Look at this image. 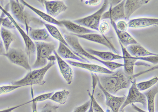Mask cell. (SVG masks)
Masks as SVG:
<instances>
[{"instance_id":"35","label":"cell","mask_w":158,"mask_h":112,"mask_svg":"<svg viewBox=\"0 0 158 112\" xmlns=\"http://www.w3.org/2000/svg\"><path fill=\"white\" fill-rule=\"evenodd\" d=\"M90 103H91V100H89L88 101L86 102L85 104L83 105L79 106L76 107L74 110L73 112H86L87 110H88L90 107Z\"/></svg>"},{"instance_id":"14","label":"cell","mask_w":158,"mask_h":112,"mask_svg":"<svg viewBox=\"0 0 158 112\" xmlns=\"http://www.w3.org/2000/svg\"><path fill=\"white\" fill-rule=\"evenodd\" d=\"M40 2H43L47 14L52 18L58 16L68 9V6L61 1H40Z\"/></svg>"},{"instance_id":"44","label":"cell","mask_w":158,"mask_h":112,"mask_svg":"<svg viewBox=\"0 0 158 112\" xmlns=\"http://www.w3.org/2000/svg\"><path fill=\"white\" fill-rule=\"evenodd\" d=\"M4 15H6L4 14L3 12H2V14H1V15L0 16V31H1V26H2V18H3Z\"/></svg>"},{"instance_id":"2","label":"cell","mask_w":158,"mask_h":112,"mask_svg":"<svg viewBox=\"0 0 158 112\" xmlns=\"http://www.w3.org/2000/svg\"><path fill=\"white\" fill-rule=\"evenodd\" d=\"M64 38L66 41L67 43L70 47L72 48L74 52L76 53L79 58L85 60L86 62H90L89 60L92 61L97 62L108 67V69L112 71L119 69L120 67H123V64L119 63L114 62L103 61L99 59V58L91 54L86 51V50L83 48L79 42L78 38L74 36V35L64 34Z\"/></svg>"},{"instance_id":"31","label":"cell","mask_w":158,"mask_h":112,"mask_svg":"<svg viewBox=\"0 0 158 112\" xmlns=\"http://www.w3.org/2000/svg\"><path fill=\"white\" fill-rule=\"evenodd\" d=\"M54 93V92H52L48 93L41 94V95H40L39 96H36V98H33L34 94H33V89L32 88H31V93H32V99L28 102V103H32V102H36V103H38V102H40L44 101L47 100V99H50L51 96H52Z\"/></svg>"},{"instance_id":"6","label":"cell","mask_w":158,"mask_h":112,"mask_svg":"<svg viewBox=\"0 0 158 112\" xmlns=\"http://www.w3.org/2000/svg\"><path fill=\"white\" fill-rule=\"evenodd\" d=\"M109 4V1H104L101 7L97 11H96L95 13L85 18L74 20L73 22L79 26L98 31V27L100 24L101 17L103 14L106 11Z\"/></svg>"},{"instance_id":"42","label":"cell","mask_w":158,"mask_h":112,"mask_svg":"<svg viewBox=\"0 0 158 112\" xmlns=\"http://www.w3.org/2000/svg\"><path fill=\"white\" fill-rule=\"evenodd\" d=\"M32 112H38V110H37V103H36V102H32Z\"/></svg>"},{"instance_id":"16","label":"cell","mask_w":158,"mask_h":112,"mask_svg":"<svg viewBox=\"0 0 158 112\" xmlns=\"http://www.w3.org/2000/svg\"><path fill=\"white\" fill-rule=\"evenodd\" d=\"M68 63L69 65L73 66L74 67H78L81 69H85L86 70H89L92 72L99 74H111L113 71L110 70L106 67H103L100 65L92 64L85 63L82 62H77L73 61L71 60H68Z\"/></svg>"},{"instance_id":"24","label":"cell","mask_w":158,"mask_h":112,"mask_svg":"<svg viewBox=\"0 0 158 112\" xmlns=\"http://www.w3.org/2000/svg\"><path fill=\"white\" fill-rule=\"evenodd\" d=\"M56 52L59 55V56L62 59L74 60L82 63H83V62H85V60L77 56L72 50H71L69 47H67V46L60 42L59 46Z\"/></svg>"},{"instance_id":"3","label":"cell","mask_w":158,"mask_h":112,"mask_svg":"<svg viewBox=\"0 0 158 112\" xmlns=\"http://www.w3.org/2000/svg\"><path fill=\"white\" fill-rule=\"evenodd\" d=\"M55 62H49L44 67L30 70L21 80L13 82V85L16 86H32L33 85H43L46 83L44 78L47 72L54 66Z\"/></svg>"},{"instance_id":"13","label":"cell","mask_w":158,"mask_h":112,"mask_svg":"<svg viewBox=\"0 0 158 112\" xmlns=\"http://www.w3.org/2000/svg\"><path fill=\"white\" fill-rule=\"evenodd\" d=\"M126 1H121V2L114 6H110L108 11L105 12L101 17V20L110 19L116 22L121 19H124V6Z\"/></svg>"},{"instance_id":"32","label":"cell","mask_w":158,"mask_h":112,"mask_svg":"<svg viewBox=\"0 0 158 112\" xmlns=\"http://www.w3.org/2000/svg\"><path fill=\"white\" fill-rule=\"evenodd\" d=\"M25 86H16V85H4L0 86V95L5 94L11 92L16 89Z\"/></svg>"},{"instance_id":"27","label":"cell","mask_w":158,"mask_h":112,"mask_svg":"<svg viewBox=\"0 0 158 112\" xmlns=\"http://www.w3.org/2000/svg\"><path fill=\"white\" fill-rule=\"evenodd\" d=\"M158 92V87L155 86L143 93L147 99V104H148V110L149 112H155V98Z\"/></svg>"},{"instance_id":"34","label":"cell","mask_w":158,"mask_h":112,"mask_svg":"<svg viewBox=\"0 0 158 112\" xmlns=\"http://www.w3.org/2000/svg\"><path fill=\"white\" fill-rule=\"evenodd\" d=\"M110 31V26L106 22H102L101 23L98 27V31L101 34L104 35L106 34Z\"/></svg>"},{"instance_id":"30","label":"cell","mask_w":158,"mask_h":112,"mask_svg":"<svg viewBox=\"0 0 158 112\" xmlns=\"http://www.w3.org/2000/svg\"><path fill=\"white\" fill-rule=\"evenodd\" d=\"M158 77H154L150 80L146 81L141 82L138 83H136L137 89L140 90V92L147 90L153 86L155 84L158 83Z\"/></svg>"},{"instance_id":"20","label":"cell","mask_w":158,"mask_h":112,"mask_svg":"<svg viewBox=\"0 0 158 112\" xmlns=\"http://www.w3.org/2000/svg\"><path fill=\"white\" fill-rule=\"evenodd\" d=\"M60 22L62 26H64L68 30L71 32L74 33V34L84 35L94 32L93 30L79 26L77 24L75 23L73 21H71L70 20H61L60 21Z\"/></svg>"},{"instance_id":"18","label":"cell","mask_w":158,"mask_h":112,"mask_svg":"<svg viewBox=\"0 0 158 112\" xmlns=\"http://www.w3.org/2000/svg\"><path fill=\"white\" fill-rule=\"evenodd\" d=\"M127 23L129 28L141 29L158 24V19L157 18H134L129 20Z\"/></svg>"},{"instance_id":"33","label":"cell","mask_w":158,"mask_h":112,"mask_svg":"<svg viewBox=\"0 0 158 112\" xmlns=\"http://www.w3.org/2000/svg\"><path fill=\"white\" fill-rule=\"evenodd\" d=\"M59 108V106L53 105L51 103L48 102L42 108L39 112H58V109Z\"/></svg>"},{"instance_id":"17","label":"cell","mask_w":158,"mask_h":112,"mask_svg":"<svg viewBox=\"0 0 158 112\" xmlns=\"http://www.w3.org/2000/svg\"><path fill=\"white\" fill-rule=\"evenodd\" d=\"M149 0H127L125 1L124 10L126 20H129L130 16L134 12L138 10L142 6L149 3Z\"/></svg>"},{"instance_id":"23","label":"cell","mask_w":158,"mask_h":112,"mask_svg":"<svg viewBox=\"0 0 158 112\" xmlns=\"http://www.w3.org/2000/svg\"><path fill=\"white\" fill-rule=\"evenodd\" d=\"M88 52L96 57H98L99 59L103 61L112 62L114 60H123V57L120 55L115 54L110 52H103L96 51L93 49H88L86 50Z\"/></svg>"},{"instance_id":"11","label":"cell","mask_w":158,"mask_h":112,"mask_svg":"<svg viewBox=\"0 0 158 112\" xmlns=\"http://www.w3.org/2000/svg\"><path fill=\"white\" fill-rule=\"evenodd\" d=\"M10 8L11 11L13 15L16 20L19 22L23 24L25 26V28L27 30V35L29 33L30 26H29L27 16L25 14V12L24 11L25 6L20 3L19 1H10Z\"/></svg>"},{"instance_id":"21","label":"cell","mask_w":158,"mask_h":112,"mask_svg":"<svg viewBox=\"0 0 158 112\" xmlns=\"http://www.w3.org/2000/svg\"><path fill=\"white\" fill-rule=\"evenodd\" d=\"M126 48L130 54L135 58H142L158 55L157 54L148 51L147 50H146L139 43L128 45Z\"/></svg>"},{"instance_id":"12","label":"cell","mask_w":158,"mask_h":112,"mask_svg":"<svg viewBox=\"0 0 158 112\" xmlns=\"http://www.w3.org/2000/svg\"><path fill=\"white\" fill-rule=\"evenodd\" d=\"M74 35V36H77V38H83L85 40H88L91 42H95L97 43L100 44L104 45L105 46L108 47L109 49H111L113 51L114 53L118 54V52L115 49L114 45L112 44L111 42L109 40L106 38V36L102 35L97 34V33H90L84 35Z\"/></svg>"},{"instance_id":"29","label":"cell","mask_w":158,"mask_h":112,"mask_svg":"<svg viewBox=\"0 0 158 112\" xmlns=\"http://www.w3.org/2000/svg\"><path fill=\"white\" fill-rule=\"evenodd\" d=\"M69 94L70 91L66 89H64L63 90L54 92L51 96L50 99L61 105H64L68 101Z\"/></svg>"},{"instance_id":"10","label":"cell","mask_w":158,"mask_h":112,"mask_svg":"<svg viewBox=\"0 0 158 112\" xmlns=\"http://www.w3.org/2000/svg\"><path fill=\"white\" fill-rule=\"evenodd\" d=\"M97 83L98 87L100 88L102 92L106 98V105L111 110L112 112H119L121 107L126 100V97L125 96L118 97V96H114L112 94H110L106 90H104L103 88V87L101 86L99 79L98 78L97 75Z\"/></svg>"},{"instance_id":"43","label":"cell","mask_w":158,"mask_h":112,"mask_svg":"<svg viewBox=\"0 0 158 112\" xmlns=\"http://www.w3.org/2000/svg\"><path fill=\"white\" fill-rule=\"evenodd\" d=\"M56 60V58L55 55L53 56V55H50L49 56V58H48V61L49 62H55V61Z\"/></svg>"},{"instance_id":"4","label":"cell","mask_w":158,"mask_h":112,"mask_svg":"<svg viewBox=\"0 0 158 112\" xmlns=\"http://www.w3.org/2000/svg\"><path fill=\"white\" fill-rule=\"evenodd\" d=\"M122 50V57L124 61L123 64V70L126 74L129 76H133L134 74V67L135 65V63L138 60H141L144 61L149 62L150 63L156 64L158 63V55L155 56H149L142 58H135L131 56L120 42H119Z\"/></svg>"},{"instance_id":"22","label":"cell","mask_w":158,"mask_h":112,"mask_svg":"<svg viewBox=\"0 0 158 112\" xmlns=\"http://www.w3.org/2000/svg\"><path fill=\"white\" fill-rule=\"evenodd\" d=\"M28 35L31 40L36 42L50 41L51 40L50 34L45 28L34 29L30 27Z\"/></svg>"},{"instance_id":"5","label":"cell","mask_w":158,"mask_h":112,"mask_svg":"<svg viewBox=\"0 0 158 112\" xmlns=\"http://www.w3.org/2000/svg\"><path fill=\"white\" fill-rule=\"evenodd\" d=\"M35 45L36 47V58L32 67L40 69L47 65L48 58L56 50V45L52 43L43 42H35Z\"/></svg>"},{"instance_id":"8","label":"cell","mask_w":158,"mask_h":112,"mask_svg":"<svg viewBox=\"0 0 158 112\" xmlns=\"http://www.w3.org/2000/svg\"><path fill=\"white\" fill-rule=\"evenodd\" d=\"M136 83L137 82L135 80L132 82L131 86L130 87L129 90L128 95L126 97L124 103L121 107L120 110H124V108L128 105H131L132 104L135 103H140L144 106H146L147 105L146 96L143 93H141L137 89Z\"/></svg>"},{"instance_id":"7","label":"cell","mask_w":158,"mask_h":112,"mask_svg":"<svg viewBox=\"0 0 158 112\" xmlns=\"http://www.w3.org/2000/svg\"><path fill=\"white\" fill-rule=\"evenodd\" d=\"M4 56H6L11 63L23 67L27 70H31V66L27 55L20 49H10Z\"/></svg>"},{"instance_id":"26","label":"cell","mask_w":158,"mask_h":112,"mask_svg":"<svg viewBox=\"0 0 158 112\" xmlns=\"http://www.w3.org/2000/svg\"><path fill=\"white\" fill-rule=\"evenodd\" d=\"M44 25L45 26V29H47V31H48L49 34H50L53 38L59 41L60 43L63 44L64 45L67 46V47H69L71 50H72V51L77 55V54H76V53L74 52L73 50H72V48L70 47V46L67 43V42H66V41L65 40L63 35H62L61 32H60L59 30H58L57 27H56L55 26H52V25L50 24H47L45 23H44Z\"/></svg>"},{"instance_id":"25","label":"cell","mask_w":158,"mask_h":112,"mask_svg":"<svg viewBox=\"0 0 158 112\" xmlns=\"http://www.w3.org/2000/svg\"><path fill=\"white\" fill-rule=\"evenodd\" d=\"M20 2L22 4L23 6H27V7L29 8L33 12H34V13L39 15L41 18H42L43 20L47 21L49 23L53 24L59 26H63L60 22V21L56 20V18H52L47 13L43 12V11H41V10L38 9H36L35 7H33V6H31L30 4L27 3V2H25V1L21 0Z\"/></svg>"},{"instance_id":"37","label":"cell","mask_w":158,"mask_h":112,"mask_svg":"<svg viewBox=\"0 0 158 112\" xmlns=\"http://www.w3.org/2000/svg\"><path fill=\"white\" fill-rule=\"evenodd\" d=\"M116 26L118 29L120 31H124V32H127L129 28L128 23L125 21H123V20L118 21V22L116 23Z\"/></svg>"},{"instance_id":"45","label":"cell","mask_w":158,"mask_h":112,"mask_svg":"<svg viewBox=\"0 0 158 112\" xmlns=\"http://www.w3.org/2000/svg\"><path fill=\"white\" fill-rule=\"evenodd\" d=\"M87 112H94V110H93V108H92V104L91 102L90 103V107H89V109L88 110Z\"/></svg>"},{"instance_id":"19","label":"cell","mask_w":158,"mask_h":112,"mask_svg":"<svg viewBox=\"0 0 158 112\" xmlns=\"http://www.w3.org/2000/svg\"><path fill=\"white\" fill-rule=\"evenodd\" d=\"M110 23L111 24L112 26L113 27L114 30L115 31V33L118 38L119 42H120L122 45L126 47L128 45L134 44H138L136 40L135 39L133 36L127 32L120 31L118 29L116 26V23L114 22L112 20H110Z\"/></svg>"},{"instance_id":"9","label":"cell","mask_w":158,"mask_h":112,"mask_svg":"<svg viewBox=\"0 0 158 112\" xmlns=\"http://www.w3.org/2000/svg\"><path fill=\"white\" fill-rule=\"evenodd\" d=\"M0 10L2 11V12H3L4 14L6 15L8 18H9L10 20H11L13 24H14L15 28H16L19 31V32L20 33V35L22 37L24 43H25L27 56L29 57L30 61L31 54H32L33 53L35 52L36 51V47H35V43H34L32 40L27 35V33L25 32V31L22 29L21 26L19 25V24L16 22V21L15 20V18H13V16L6 9H4L1 6H0Z\"/></svg>"},{"instance_id":"46","label":"cell","mask_w":158,"mask_h":112,"mask_svg":"<svg viewBox=\"0 0 158 112\" xmlns=\"http://www.w3.org/2000/svg\"><path fill=\"white\" fill-rule=\"evenodd\" d=\"M120 112H124V110H120Z\"/></svg>"},{"instance_id":"41","label":"cell","mask_w":158,"mask_h":112,"mask_svg":"<svg viewBox=\"0 0 158 112\" xmlns=\"http://www.w3.org/2000/svg\"><path fill=\"white\" fill-rule=\"evenodd\" d=\"M131 106H132V107L133 108L134 110H136V111H137L138 112H147L144 111V110H143L142 109H140L139 107L135 105V104H132Z\"/></svg>"},{"instance_id":"1","label":"cell","mask_w":158,"mask_h":112,"mask_svg":"<svg viewBox=\"0 0 158 112\" xmlns=\"http://www.w3.org/2000/svg\"><path fill=\"white\" fill-rule=\"evenodd\" d=\"M135 76L128 75L123 70L120 69L108 75H97V77L103 88L113 95L123 89H129Z\"/></svg>"},{"instance_id":"47","label":"cell","mask_w":158,"mask_h":112,"mask_svg":"<svg viewBox=\"0 0 158 112\" xmlns=\"http://www.w3.org/2000/svg\"></svg>"},{"instance_id":"15","label":"cell","mask_w":158,"mask_h":112,"mask_svg":"<svg viewBox=\"0 0 158 112\" xmlns=\"http://www.w3.org/2000/svg\"><path fill=\"white\" fill-rule=\"evenodd\" d=\"M53 53L56 56V60L57 61L61 75L68 84H71L73 80V70L67 62L65 61L64 60L59 56L56 50H54Z\"/></svg>"},{"instance_id":"28","label":"cell","mask_w":158,"mask_h":112,"mask_svg":"<svg viewBox=\"0 0 158 112\" xmlns=\"http://www.w3.org/2000/svg\"><path fill=\"white\" fill-rule=\"evenodd\" d=\"M0 32H1V39H2V42L3 43L6 53L9 50L10 47L12 42L15 41V35L11 31H10L9 30H7L4 27H1Z\"/></svg>"},{"instance_id":"36","label":"cell","mask_w":158,"mask_h":112,"mask_svg":"<svg viewBox=\"0 0 158 112\" xmlns=\"http://www.w3.org/2000/svg\"><path fill=\"white\" fill-rule=\"evenodd\" d=\"M2 26L3 27H6L8 29H15V26L14 24H13L12 22L9 18H7V16L2 18Z\"/></svg>"},{"instance_id":"40","label":"cell","mask_w":158,"mask_h":112,"mask_svg":"<svg viewBox=\"0 0 158 112\" xmlns=\"http://www.w3.org/2000/svg\"><path fill=\"white\" fill-rule=\"evenodd\" d=\"M6 53V50L4 48L3 43L2 42V39L0 38V55H3Z\"/></svg>"},{"instance_id":"39","label":"cell","mask_w":158,"mask_h":112,"mask_svg":"<svg viewBox=\"0 0 158 112\" xmlns=\"http://www.w3.org/2000/svg\"><path fill=\"white\" fill-rule=\"evenodd\" d=\"M29 104L28 102H27V103H24V104H21V105L16 106L12 107H10V108H8V109H5V110H0V112H12L13 110H15V109H18V108H19V107H20L22 106H23V105H26V104Z\"/></svg>"},{"instance_id":"38","label":"cell","mask_w":158,"mask_h":112,"mask_svg":"<svg viewBox=\"0 0 158 112\" xmlns=\"http://www.w3.org/2000/svg\"><path fill=\"white\" fill-rule=\"evenodd\" d=\"M85 4L89 6H97L101 2V0H88L82 1Z\"/></svg>"}]
</instances>
